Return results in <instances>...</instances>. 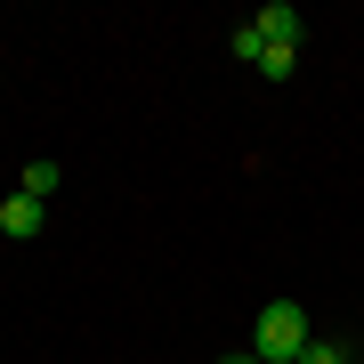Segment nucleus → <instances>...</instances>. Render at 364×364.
Instances as JSON below:
<instances>
[{"instance_id": "obj_5", "label": "nucleus", "mask_w": 364, "mask_h": 364, "mask_svg": "<svg viewBox=\"0 0 364 364\" xmlns=\"http://www.w3.org/2000/svg\"><path fill=\"white\" fill-rule=\"evenodd\" d=\"M259 73L267 81H291L299 73V41H267V49H259Z\"/></svg>"}, {"instance_id": "obj_1", "label": "nucleus", "mask_w": 364, "mask_h": 364, "mask_svg": "<svg viewBox=\"0 0 364 364\" xmlns=\"http://www.w3.org/2000/svg\"><path fill=\"white\" fill-rule=\"evenodd\" d=\"M308 308L299 299H267L259 316H251V356L259 364H299V348H308Z\"/></svg>"}, {"instance_id": "obj_4", "label": "nucleus", "mask_w": 364, "mask_h": 364, "mask_svg": "<svg viewBox=\"0 0 364 364\" xmlns=\"http://www.w3.org/2000/svg\"><path fill=\"white\" fill-rule=\"evenodd\" d=\"M57 186H65V170H57V162H25V178H16V195H33V203H49Z\"/></svg>"}, {"instance_id": "obj_2", "label": "nucleus", "mask_w": 364, "mask_h": 364, "mask_svg": "<svg viewBox=\"0 0 364 364\" xmlns=\"http://www.w3.org/2000/svg\"><path fill=\"white\" fill-rule=\"evenodd\" d=\"M41 210H49V203L9 195V203H0V235H9V243H33V235H41Z\"/></svg>"}, {"instance_id": "obj_7", "label": "nucleus", "mask_w": 364, "mask_h": 364, "mask_svg": "<svg viewBox=\"0 0 364 364\" xmlns=\"http://www.w3.org/2000/svg\"><path fill=\"white\" fill-rule=\"evenodd\" d=\"M259 49H267L259 33H251V25H235V65H259Z\"/></svg>"}, {"instance_id": "obj_6", "label": "nucleus", "mask_w": 364, "mask_h": 364, "mask_svg": "<svg viewBox=\"0 0 364 364\" xmlns=\"http://www.w3.org/2000/svg\"><path fill=\"white\" fill-rule=\"evenodd\" d=\"M299 364H348V348H340V340H308V348H299Z\"/></svg>"}, {"instance_id": "obj_8", "label": "nucleus", "mask_w": 364, "mask_h": 364, "mask_svg": "<svg viewBox=\"0 0 364 364\" xmlns=\"http://www.w3.org/2000/svg\"><path fill=\"white\" fill-rule=\"evenodd\" d=\"M219 364H259V356H251V348H235V356H219Z\"/></svg>"}, {"instance_id": "obj_3", "label": "nucleus", "mask_w": 364, "mask_h": 364, "mask_svg": "<svg viewBox=\"0 0 364 364\" xmlns=\"http://www.w3.org/2000/svg\"><path fill=\"white\" fill-rule=\"evenodd\" d=\"M251 33H259V41H299V9H291V0H267V9L251 16Z\"/></svg>"}]
</instances>
